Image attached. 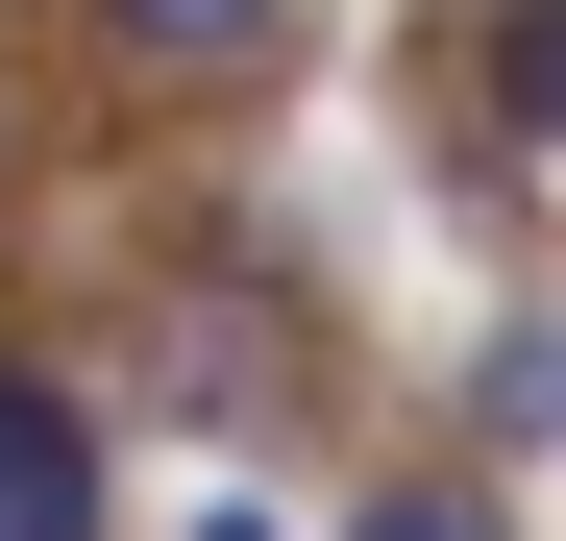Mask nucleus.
Masks as SVG:
<instances>
[{"label": "nucleus", "instance_id": "nucleus-1", "mask_svg": "<svg viewBox=\"0 0 566 541\" xmlns=\"http://www.w3.org/2000/svg\"><path fill=\"white\" fill-rule=\"evenodd\" d=\"M148 394H172V418H222V443H247V418H296V394H321V296H271V270H172Z\"/></svg>", "mask_w": 566, "mask_h": 541}, {"label": "nucleus", "instance_id": "nucleus-2", "mask_svg": "<svg viewBox=\"0 0 566 541\" xmlns=\"http://www.w3.org/2000/svg\"><path fill=\"white\" fill-rule=\"evenodd\" d=\"M0 541H99V394L0 344Z\"/></svg>", "mask_w": 566, "mask_h": 541}, {"label": "nucleus", "instance_id": "nucleus-3", "mask_svg": "<svg viewBox=\"0 0 566 541\" xmlns=\"http://www.w3.org/2000/svg\"><path fill=\"white\" fill-rule=\"evenodd\" d=\"M99 50H124V74H271L296 0H99Z\"/></svg>", "mask_w": 566, "mask_h": 541}, {"label": "nucleus", "instance_id": "nucleus-4", "mask_svg": "<svg viewBox=\"0 0 566 541\" xmlns=\"http://www.w3.org/2000/svg\"><path fill=\"white\" fill-rule=\"evenodd\" d=\"M493 124L566 148V0H493Z\"/></svg>", "mask_w": 566, "mask_h": 541}, {"label": "nucleus", "instance_id": "nucleus-5", "mask_svg": "<svg viewBox=\"0 0 566 541\" xmlns=\"http://www.w3.org/2000/svg\"><path fill=\"white\" fill-rule=\"evenodd\" d=\"M493 418H517V443H566V320H517V344H493Z\"/></svg>", "mask_w": 566, "mask_h": 541}, {"label": "nucleus", "instance_id": "nucleus-6", "mask_svg": "<svg viewBox=\"0 0 566 541\" xmlns=\"http://www.w3.org/2000/svg\"><path fill=\"white\" fill-rule=\"evenodd\" d=\"M345 541H517V517H493V492H369Z\"/></svg>", "mask_w": 566, "mask_h": 541}, {"label": "nucleus", "instance_id": "nucleus-7", "mask_svg": "<svg viewBox=\"0 0 566 541\" xmlns=\"http://www.w3.org/2000/svg\"><path fill=\"white\" fill-rule=\"evenodd\" d=\"M198 541H271V517H247V492H222V517H198Z\"/></svg>", "mask_w": 566, "mask_h": 541}]
</instances>
